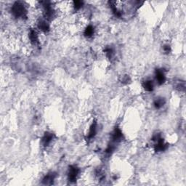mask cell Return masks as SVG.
<instances>
[{
    "instance_id": "cell-3",
    "label": "cell",
    "mask_w": 186,
    "mask_h": 186,
    "mask_svg": "<svg viewBox=\"0 0 186 186\" xmlns=\"http://www.w3.org/2000/svg\"><path fill=\"white\" fill-rule=\"evenodd\" d=\"M156 81L159 84H164L166 81V76H165L164 71L162 69H158L156 71Z\"/></svg>"
},
{
    "instance_id": "cell-6",
    "label": "cell",
    "mask_w": 186,
    "mask_h": 186,
    "mask_svg": "<svg viewBox=\"0 0 186 186\" xmlns=\"http://www.w3.org/2000/svg\"><path fill=\"white\" fill-rule=\"evenodd\" d=\"M84 34L87 38H91L93 37L95 34V28L93 26L89 25L85 28L84 31Z\"/></svg>"
},
{
    "instance_id": "cell-1",
    "label": "cell",
    "mask_w": 186,
    "mask_h": 186,
    "mask_svg": "<svg viewBox=\"0 0 186 186\" xmlns=\"http://www.w3.org/2000/svg\"><path fill=\"white\" fill-rule=\"evenodd\" d=\"M11 13L15 18L23 19L26 16L27 11L25 6L21 2H16L12 6Z\"/></svg>"
},
{
    "instance_id": "cell-2",
    "label": "cell",
    "mask_w": 186,
    "mask_h": 186,
    "mask_svg": "<svg viewBox=\"0 0 186 186\" xmlns=\"http://www.w3.org/2000/svg\"><path fill=\"white\" fill-rule=\"evenodd\" d=\"M80 173V169L76 166H70L69 169V173H68V177H69V181L74 182L77 180Z\"/></svg>"
},
{
    "instance_id": "cell-4",
    "label": "cell",
    "mask_w": 186,
    "mask_h": 186,
    "mask_svg": "<svg viewBox=\"0 0 186 186\" xmlns=\"http://www.w3.org/2000/svg\"><path fill=\"white\" fill-rule=\"evenodd\" d=\"M111 137H112V140L114 142H117L121 141V139H122L123 137V135L121 130H120L119 128H116L115 130L113 131L112 135H111Z\"/></svg>"
},
{
    "instance_id": "cell-8",
    "label": "cell",
    "mask_w": 186,
    "mask_h": 186,
    "mask_svg": "<svg viewBox=\"0 0 186 186\" xmlns=\"http://www.w3.org/2000/svg\"><path fill=\"white\" fill-rule=\"evenodd\" d=\"M96 133H97V124L96 123H94V124L91 125L90 130H89L88 138L93 139V137L95 136Z\"/></svg>"
},
{
    "instance_id": "cell-7",
    "label": "cell",
    "mask_w": 186,
    "mask_h": 186,
    "mask_svg": "<svg viewBox=\"0 0 186 186\" xmlns=\"http://www.w3.org/2000/svg\"><path fill=\"white\" fill-rule=\"evenodd\" d=\"M142 86H143V88L145 89L146 91L148 92L153 91V90H154V81H151V80H146V81H145L143 82Z\"/></svg>"
},
{
    "instance_id": "cell-5",
    "label": "cell",
    "mask_w": 186,
    "mask_h": 186,
    "mask_svg": "<svg viewBox=\"0 0 186 186\" xmlns=\"http://www.w3.org/2000/svg\"><path fill=\"white\" fill-rule=\"evenodd\" d=\"M53 140V135L52 133H46L42 137V144L44 146H47Z\"/></svg>"
},
{
    "instance_id": "cell-9",
    "label": "cell",
    "mask_w": 186,
    "mask_h": 186,
    "mask_svg": "<svg viewBox=\"0 0 186 186\" xmlns=\"http://www.w3.org/2000/svg\"><path fill=\"white\" fill-rule=\"evenodd\" d=\"M164 100H163V98H158L154 101V106L156 108H160L164 105Z\"/></svg>"
},
{
    "instance_id": "cell-10",
    "label": "cell",
    "mask_w": 186,
    "mask_h": 186,
    "mask_svg": "<svg viewBox=\"0 0 186 186\" xmlns=\"http://www.w3.org/2000/svg\"><path fill=\"white\" fill-rule=\"evenodd\" d=\"M163 49H164V51L165 52V53H169L170 52V50H171V49H170L169 45H168V44L164 45V47H163Z\"/></svg>"
}]
</instances>
